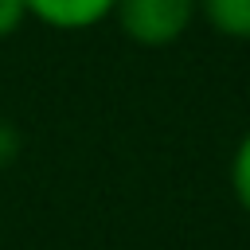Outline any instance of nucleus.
I'll list each match as a JSON object with an SVG mask.
<instances>
[{
	"label": "nucleus",
	"mask_w": 250,
	"mask_h": 250,
	"mask_svg": "<svg viewBox=\"0 0 250 250\" xmlns=\"http://www.w3.org/2000/svg\"><path fill=\"white\" fill-rule=\"evenodd\" d=\"M23 20H27V4L23 0H0V39L16 35Z\"/></svg>",
	"instance_id": "39448f33"
},
{
	"label": "nucleus",
	"mask_w": 250,
	"mask_h": 250,
	"mask_svg": "<svg viewBox=\"0 0 250 250\" xmlns=\"http://www.w3.org/2000/svg\"><path fill=\"white\" fill-rule=\"evenodd\" d=\"M230 191H234L238 207L250 215V133H242V141L234 145V156H230Z\"/></svg>",
	"instance_id": "20e7f679"
},
{
	"label": "nucleus",
	"mask_w": 250,
	"mask_h": 250,
	"mask_svg": "<svg viewBox=\"0 0 250 250\" xmlns=\"http://www.w3.org/2000/svg\"><path fill=\"white\" fill-rule=\"evenodd\" d=\"M199 16L223 39H250V0H199Z\"/></svg>",
	"instance_id": "7ed1b4c3"
},
{
	"label": "nucleus",
	"mask_w": 250,
	"mask_h": 250,
	"mask_svg": "<svg viewBox=\"0 0 250 250\" xmlns=\"http://www.w3.org/2000/svg\"><path fill=\"white\" fill-rule=\"evenodd\" d=\"M23 4L31 20L59 31H82L113 16V0H23Z\"/></svg>",
	"instance_id": "f03ea898"
},
{
	"label": "nucleus",
	"mask_w": 250,
	"mask_h": 250,
	"mask_svg": "<svg viewBox=\"0 0 250 250\" xmlns=\"http://www.w3.org/2000/svg\"><path fill=\"white\" fill-rule=\"evenodd\" d=\"M199 16V0H113V20L141 47L176 43Z\"/></svg>",
	"instance_id": "f257e3e1"
}]
</instances>
